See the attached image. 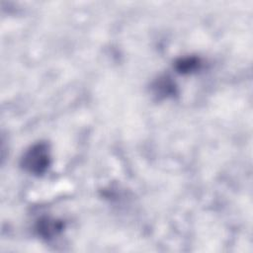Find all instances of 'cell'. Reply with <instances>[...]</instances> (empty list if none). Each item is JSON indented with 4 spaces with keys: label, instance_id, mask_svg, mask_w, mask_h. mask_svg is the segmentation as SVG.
<instances>
[{
    "label": "cell",
    "instance_id": "1",
    "mask_svg": "<svg viewBox=\"0 0 253 253\" xmlns=\"http://www.w3.org/2000/svg\"><path fill=\"white\" fill-rule=\"evenodd\" d=\"M49 151L45 143L32 146L23 156L22 164L25 169L34 174H42L49 165Z\"/></svg>",
    "mask_w": 253,
    "mask_h": 253
},
{
    "label": "cell",
    "instance_id": "2",
    "mask_svg": "<svg viewBox=\"0 0 253 253\" xmlns=\"http://www.w3.org/2000/svg\"><path fill=\"white\" fill-rule=\"evenodd\" d=\"M38 229H39V233L42 236L45 238H51L62 229V223L59 221H56L55 219L44 218L40 221Z\"/></svg>",
    "mask_w": 253,
    "mask_h": 253
},
{
    "label": "cell",
    "instance_id": "3",
    "mask_svg": "<svg viewBox=\"0 0 253 253\" xmlns=\"http://www.w3.org/2000/svg\"><path fill=\"white\" fill-rule=\"evenodd\" d=\"M199 65V60L193 57H187L177 62V69L182 73H187L195 70Z\"/></svg>",
    "mask_w": 253,
    "mask_h": 253
}]
</instances>
